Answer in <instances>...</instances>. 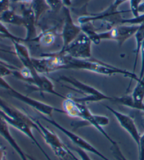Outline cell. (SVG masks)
Masks as SVG:
<instances>
[{
    "instance_id": "obj_1",
    "label": "cell",
    "mask_w": 144,
    "mask_h": 160,
    "mask_svg": "<svg viewBox=\"0 0 144 160\" xmlns=\"http://www.w3.org/2000/svg\"><path fill=\"white\" fill-rule=\"evenodd\" d=\"M62 55V54H61ZM63 56L64 65L63 70H86L99 74V75L112 76L115 75H122L132 80H136L138 77L133 72L115 67L96 59H77L71 57Z\"/></svg>"
},
{
    "instance_id": "obj_2",
    "label": "cell",
    "mask_w": 144,
    "mask_h": 160,
    "mask_svg": "<svg viewBox=\"0 0 144 160\" xmlns=\"http://www.w3.org/2000/svg\"><path fill=\"white\" fill-rule=\"evenodd\" d=\"M57 81L67 83L73 87L71 89L75 91L84 96V97L80 98H73L77 102H82V103L86 104L88 102H100L103 101L115 102V98H116V97H112L106 95L101 91L98 90L97 88L80 82L75 78H72V77L62 75L58 78Z\"/></svg>"
},
{
    "instance_id": "obj_3",
    "label": "cell",
    "mask_w": 144,
    "mask_h": 160,
    "mask_svg": "<svg viewBox=\"0 0 144 160\" xmlns=\"http://www.w3.org/2000/svg\"><path fill=\"white\" fill-rule=\"evenodd\" d=\"M140 25H117L104 32H97L93 31L87 35L94 44L99 45L103 40H113L122 46L126 40L134 36Z\"/></svg>"
},
{
    "instance_id": "obj_4",
    "label": "cell",
    "mask_w": 144,
    "mask_h": 160,
    "mask_svg": "<svg viewBox=\"0 0 144 160\" xmlns=\"http://www.w3.org/2000/svg\"><path fill=\"white\" fill-rule=\"evenodd\" d=\"M92 42L89 37L82 32L68 47L59 51L60 54L77 59L91 58Z\"/></svg>"
},
{
    "instance_id": "obj_5",
    "label": "cell",
    "mask_w": 144,
    "mask_h": 160,
    "mask_svg": "<svg viewBox=\"0 0 144 160\" xmlns=\"http://www.w3.org/2000/svg\"><path fill=\"white\" fill-rule=\"evenodd\" d=\"M33 119L37 125V131H39L46 143L49 145V147L51 148V149L58 158L61 159H64L66 156H69L68 147L63 143L59 137L49 128L44 127L38 119L34 118Z\"/></svg>"
},
{
    "instance_id": "obj_6",
    "label": "cell",
    "mask_w": 144,
    "mask_h": 160,
    "mask_svg": "<svg viewBox=\"0 0 144 160\" xmlns=\"http://www.w3.org/2000/svg\"><path fill=\"white\" fill-rule=\"evenodd\" d=\"M41 118L44 119V121L49 123L50 124L53 125L54 127H56L57 129H59L60 131H61L63 134H65V135L67 136L75 145H76V146L77 148L83 150L84 151H85V152L94 154L95 155L98 156L99 158L102 159L103 160H110L108 158H106L104 155H103L101 152H100L96 148H95L93 146V145L89 143L88 141H86L85 139L82 138L81 136H78L77 134L75 133L74 132H73V131L68 130L67 128L63 127V126L59 124V123L56 122L55 120L51 119V118H47V117H45L42 115H41Z\"/></svg>"
},
{
    "instance_id": "obj_7",
    "label": "cell",
    "mask_w": 144,
    "mask_h": 160,
    "mask_svg": "<svg viewBox=\"0 0 144 160\" xmlns=\"http://www.w3.org/2000/svg\"><path fill=\"white\" fill-rule=\"evenodd\" d=\"M79 108L80 111V119H82L84 122H86L92 127L96 128V129L99 131L102 135L107 138L108 141L111 142V145L114 144L116 141L111 138L108 134L105 132V130L103 129V127L109 124L110 119H108V117L103 115H94L90 110L89 109L88 107L86 106L85 103H82L79 102Z\"/></svg>"
},
{
    "instance_id": "obj_8",
    "label": "cell",
    "mask_w": 144,
    "mask_h": 160,
    "mask_svg": "<svg viewBox=\"0 0 144 160\" xmlns=\"http://www.w3.org/2000/svg\"><path fill=\"white\" fill-rule=\"evenodd\" d=\"M63 9L64 23H63L61 36L63 40L62 48H64L68 47L71 42H73L82 32V30L80 25H78L74 22L69 8L63 7Z\"/></svg>"
},
{
    "instance_id": "obj_9",
    "label": "cell",
    "mask_w": 144,
    "mask_h": 160,
    "mask_svg": "<svg viewBox=\"0 0 144 160\" xmlns=\"http://www.w3.org/2000/svg\"><path fill=\"white\" fill-rule=\"evenodd\" d=\"M23 82H25L34 87L37 91L43 93H47L52 94V95L56 96L59 98L65 99L67 97L58 93L55 90L53 82L46 77L43 74H39L35 70L32 71L31 76L30 78L25 79Z\"/></svg>"
},
{
    "instance_id": "obj_10",
    "label": "cell",
    "mask_w": 144,
    "mask_h": 160,
    "mask_svg": "<svg viewBox=\"0 0 144 160\" xmlns=\"http://www.w3.org/2000/svg\"><path fill=\"white\" fill-rule=\"evenodd\" d=\"M105 108L113 114V115L117 119V122L119 123L121 127L124 128L130 135L136 145L139 144L141 134L136 124H135L134 120L129 115L120 112L119 111L115 110L111 107L105 106Z\"/></svg>"
},
{
    "instance_id": "obj_11",
    "label": "cell",
    "mask_w": 144,
    "mask_h": 160,
    "mask_svg": "<svg viewBox=\"0 0 144 160\" xmlns=\"http://www.w3.org/2000/svg\"><path fill=\"white\" fill-rule=\"evenodd\" d=\"M21 16L23 20V26L26 30V36H25V42H33V40L37 37L36 23L37 19L35 15L32 10L30 7H25V5H23L22 7V14Z\"/></svg>"
},
{
    "instance_id": "obj_12",
    "label": "cell",
    "mask_w": 144,
    "mask_h": 160,
    "mask_svg": "<svg viewBox=\"0 0 144 160\" xmlns=\"http://www.w3.org/2000/svg\"><path fill=\"white\" fill-rule=\"evenodd\" d=\"M0 136H2L9 143L14 150L18 153V155L22 160H29L27 157V154L23 152V150L21 149V148L19 146L16 140L11 135L9 130V125L1 117H0Z\"/></svg>"
},
{
    "instance_id": "obj_13",
    "label": "cell",
    "mask_w": 144,
    "mask_h": 160,
    "mask_svg": "<svg viewBox=\"0 0 144 160\" xmlns=\"http://www.w3.org/2000/svg\"><path fill=\"white\" fill-rule=\"evenodd\" d=\"M14 52L22 62L23 67L28 68H34L33 65V57L30 56L28 48L24 44L23 42L13 41Z\"/></svg>"
},
{
    "instance_id": "obj_14",
    "label": "cell",
    "mask_w": 144,
    "mask_h": 160,
    "mask_svg": "<svg viewBox=\"0 0 144 160\" xmlns=\"http://www.w3.org/2000/svg\"><path fill=\"white\" fill-rule=\"evenodd\" d=\"M135 81H136V85L134 87L133 92L131 96L134 102L136 105V110L144 111V75L141 78H138Z\"/></svg>"
},
{
    "instance_id": "obj_15",
    "label": "cell",
    "mask_w": 144,
    "mask_h": 160,
    "mask_svg": "<svg viewBox=\"0 0 144 160\" xmlns=\"http://www.w3.org/2000/svg\"><path fill=\"white\" fill-rule=\"evenodd\" d=\"M63 110L65 114L72 118H80V111L79 103L71 97H67L63 100Z\"/></svg>"
},
{
    "instance_id": "obj_16",
    "label": "cell",
    "mask_w": 144,
    "mask_h": 160,
    "mask_svg": "<svg viewBox=\"0 0 144 160\" xmlns=\"http://www.w3.org/2000/svg\"><path fill=\"white\" fill-rule=\"evenodd\" d=\"M0 21L3 23L14 25L17 26H23V24L22 16L19 15L11 8L4 11L0 16Z\"/></svg>"
},
{
    "instance_id": "obj_17",
    "label": "cell",
    "mask_w": 144,
    "mask_h": 160,
    "mask_svg": "<svg viewBox=\"0 0 144 160\" xmlns=\"http://www.w3.org/2000/svg\"><path fill=\"white\" fill-rule=\"evenodd\" d=\"M56 40L55 32L53 30H49L39 34L37 38L33 40V42H38L43 47H49L52 45Z\"/></svg>"
},
{
    "instance_id": "obj_18",
    "label": "cell",
    "mask_w": 144,
    "mask_h": 160,
    "mask_svg": "<svg viewBox=\"0 0 144 160\" xmlns=\"http://www.w3.org/2000/svg\"><path fill=\"white\" fill-rule=\"evenodd\" d=\"M30 7L35 15L37 22L43 13L50 9L46 0H33V2L30 4Z\"/></svg>"
},
{
    "instance_id": "obj_19",
    "label": "cell",
    "mask_w": 144,
    "mask_h": 160,
    "mask_svg": "<svg viewBox=\"0 0 144 160\" xmlns=\"http://www.w3.org/2000/svg\"><path fill=\"white\" fill-rule=\"evenodd\" d=\"M134 36H135V39H136V48H135L134 50L135 61H134V64L133 72H134L135 70H136L137 61L140 54L141 47L142 43L144 39V23L142 25H140L139 29H138V30L136 31V32Z\"/></svg>"
},
{
    "instance_id": "obj_20",
    "label": "cell",
    "mask_w": 144,
    "mask_h": 160,
    "mask_svg": "<svg viewBox=\"0 0 144 160\" xmlns=\"http://www.w3.org/2000/svg\"><path fill=\"white\" fill-rule=\"evenodd\" d=\"M111 152L113 153L114 158L117 160H128L126 158V157L124 155L117 142H115L114 144H112Z\"/></svg>"
},
{
    "instance_id": "obj_21",
    "label": "cell",
    "mask_w": 144,
    "mask_h": 160,
    "mask_svg": "<svg viewBox=\"0 0 144 160\" xmlns=\"http://www.w3.org/2000/svg\"><path fill=\"white\" fill-rule=\"evenodd\" d=\"M50 9L54 12H58L63 8L62 0H46Z\"/></svg>"
},
{
    "instance_id": "obj_22",
    "label": "cell",
    "mask_w": 144,
    "mask_h": 160,
    "mask_svg": "<svg viewBox=\"0 0 144 160\" xmlns=\"http://www.w3.org/2000/svg\"><path fill=\"white\" fill-rule=\"evenodd\" d=\"M143 0H130V11L133 17H138L139 16V7Z\"/></svg>"
},
{
    "instance_id": "obj_23",
    "label": "cell",
    "mask_w": 144,
    "mask_h": 160,
    "mask_svg": "<svg viewBox=\"0 0 144 160\" xmlns=\"http://www.w3.org/2000/svg\"><path fill=\"white\" fill-rule=\"evenodd\" d=\"M68 148H70L71 150H73L75 152H77V155H79L80 158L82 160H91L85 151L80 149V148L77 147H70V146H68Z\"/></svg>"
},
{
    "instance_id": "obj_24",
    "label": "cell",
    "mask_w": 144,
    "mask_h": 160,
    "mask_svg": "<svg viewBox=\"0 0 144 160\" xmlns=\"http://www.w3.org/2000/svg\"><path fill=\"white\" fill-rule=\"evenodd\" d=\"M139 150V159L144 160V133L141 135L139 144L137 145Z\"/></svg>"
},
{
    "instance_id": "obj_25",
    "label": "cell",
    "mask_w": 144,
    "mask_h": 160,
    "mask_svg": "<svg viewBox=\"0 0 144 160\" xmlns=\"http://www.w3.org/2000/svg\"><path fill=\"white\" fill-rule=\"evenodd\" d=\"M11 0H0V16L10 8Z\"/></svg>"
},
{
    "instance_id": "obj_26",
    "label": "cell",
    "mask_w": 144,
    "mask_h": 160,
    "mask_svg": "<svg viewBox=\"0 0 144 160\" xmlns=\"http://www.w3.org/2000/svg\"><path fill=\"white\" fill-rule=\"evenodd\" d=\"M90 1H91V0H74V1H73L72 7L77 8H84Z\"/></svg>"
},
{
    "instance_id": "obj_27",
    "label": "cell",
    "mask_w": 144,
    "mask_h": 160,
    "mask_svg": "<svg viewBox=\"0 0 144 160\" xmlns=\"http://www.w3.org/2000/svg\"><path fill=\"white\" fill-rule=\"evenodd\" d=\"M141 53V71H140V76L139 78H141L144 75V39L142 43L141 47L140 49Z\"/></svg>"
},
{
    "instance_id": "obj_28",
    "label": "cell",
    "mask_w": 144,
    "mask_h": 160,
    "mask_svg": "<svg viewBox=\"0 0 144 160\" xmlns=\"http://www.w3.org/2000/svg\"><path fill=\"white\" fill-rule=\"evenodd\" d=\"M127 1L130 2V0H114L113 3L109 7V8H110L112 11H114V12H116V11H118L117 9L120 6Z\"/></svg>"
},
{
    "instance_id": "obj_29",
    "label": "cell",
    "mask_w": 144,
    "mask_h": 160,
    "mask_svg": "<svg viewBox=\"0 0 144 160\" xmlns=\"http://www.w3.org/2000/svg\"><path fill=\"white\" fill-rule=\"evenodd\" d=\"M0 64L3 65H5V66L9 68H11V69H12V70H20V69H18V68H17V67L14 66V65H11V64L8 63V62H7L6 61H2V60H1V59H0Z\"/></svg>"
},
{
    "instance_id": "obj_30",
    "label": "cell",
    "mask_w": 144,
    "mask_h": 160,
    "mask_svg": "<svg viewBox=\"0 0 144 160\" xmlns=\"http://www.w3.org/2000/svg\"><path fill=\"white\" fill-rule=\"evenodd\" d=\"M14 2L17 3H20V4H21L22 5H26V4L30 5L31 3L33 2V0H15Z\"/></svg>"
},
{
    "instance_id": "obj_31",
    "label": "cell",
    "mask_w": 144,
    "mask_h": 160,
    "mask_svg": "<svg viewBox=\"0 0 144 160\" xmlns=\"http://www.w3.org/2000/svg\"><path fill=\"white\" fill-rule=\"evenodd\" d=\"M68 153H69V156L70 157L71 159L73 160H82L81 159H79L77 158V157L73 152V150H71L69 148H68Z\"/></svg>"
},
{
    "instance_id": "obj_32",
    "label": "cell",
    "mask_w": 144,
    "mask_h": 160,
    "mask_svg": "<svg viewBox=\"0 0 144 160\" xmlns=\"http://www.w3.org/2000/svg\"><path fill=\"white\" fill-rule=\"evenodd\" d=\"M63 7H72V4H73V0H62Z\"/></svg>"
},
{
    "instance_id": "obj_33",
    "label": "cell",
    "mask_w": 144,
    "mask_h": 160,
    "mask_svg": "<svg viewBox=\"0 0 144 160\" xmlns=\"http://www.w3.org/2000/svg\"><path fill=\"white\" fill-rule=\"evenodd\" d=\"M0 52H3V53H11V54H15V52H13V51H8L7 49H3V48H0Z\"/></svg>"
},
{
    "instance_id": "obj_34",
    "label": "cell",
    "mask_w": 144,
    "mask_h": 160,
    "mask_svg": "<svg viewBox=\"0 0 144 160\" xmlns=\"http://www.w3.org/2000/svg\"><path fill=\"white\" fill-rule=\"evenodd\" d=\"M27 157L29 160H37L35 158H34L33 157H32L31 155H27Z\"/></svg>"
},
{
    "instance_id": "obj_35",
    "label": "cell",
    "mask_w": 144,
    "mask_h": 160,
    "mask_svg": "<svg viewBox=\"0 0 144 160\" xmlns=\"http://www.w3.org/2000/svg\"><path fill=\"white\" fill-rule=\"evenodd\" d=\"M11 1H13V2H14V1H15V0H11Z\"/></svg>"
},
{
    "instance_id": "obj_36",
    "label": "cell",
    "mask_w": 144,
    "mask_h": 160,
    "mask_svg": "<svg viewBox=\"0 0 144 160\" xmlns=\"http://www.w3.org/2000/svg\"><path fill=\"white\" fill-rule=\"evenodd\" d=\"M60 160H64V159H60Z\"/></svg>"
},
{
    "instance_id": "obj_37",
    "label": "cell",
    "mask_w": 144,
    "mask_h": 160,
    "mask_svg": "<svg viewBox=\"0 0 144 160\" xmlns=\"http://www.w3.org/2000/svg\"><path fill=\"white\" fill-rule=\"evenodd\" d=\"M143 112H144V111H143Z\"/></svg>"
}]
</instances>
